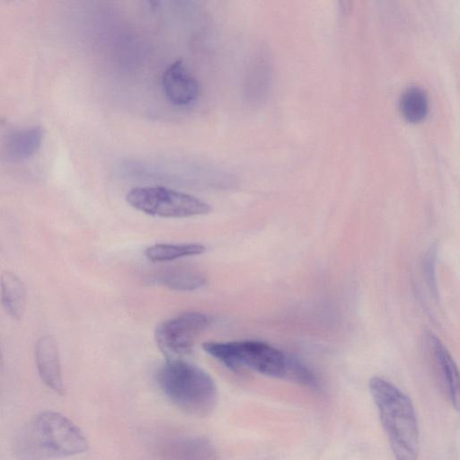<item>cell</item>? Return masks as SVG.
Instances as JSON below:
<instances>
[{
  "label": "cell",
  "instance_id": "6da1fadb",
  "mask_svg": "<svg viewBox=\"0 0 460 460\" xmlns=\"http://www.w3.org/2000/svg\"><path fill=\"white\" fill-rule=\"evenodd\" d=\"M83 431L67 417L43 411L31 417L15 434L12 450L17 460L66 458L87 451Z\"/></svg>",
  "mask_w": 460,
  "mask_h": 460
},
{
  "label": "cell",
  "instance_id": "7a4b0ae2",
  "mask_svg": "<svg viewBox=\"0 0 460 460\" xmlns=\"http://www.w3.org/2000/svg\"><path fill=\"white\" fill-rule=\"evenodd\" d=\"M368 389L394 460H417L419 427L410 397L380 376L369 380Z\"/></svg>",
  "mask_w": 460,
  "mask_h": 460
},
{
  "label": "cell",
  "instance_id": "3957f363",
  "mask_svg": "<svg viewBox=\"0 0 460 460\" xmlns=\"http://www.w3.org/2000/svg\"><path fill=\"white\" fill-rule=\"evenodd\" d=\"M157 382L168 399L190 415L206 417L217 405V389L213 378L180 358H168L157 373Z\"/></svg>",
  "mask_w": 460,
  "mask_h": 460
},
{
  "label": "cell",
  "instance_id": "277c9868",
  "mask_svg": "<svg viewBox=\"0 0 460 460\" xmlns=\"http://www.w3.org/2000/svg\"><path fill=\"white\" fill-rule=\"evenodd\" d=\"M202 347L232 371L249 368L271 377L291 378L294 358L263 341H208Z\"/></svg>",
  "mask_w": 460,
  "mask_h": 460
},
{
  "label": "cell",
  "instance_id": "5b68a950",
  "mask_svg": "<svg viewBox=\"0 0 460 460\" xmlns=\"http://www.w3.org/2000/svg\"><path fill=\"white\" fill-rule=\"evenodd\" d=\"M126 199L132 208L160 217H190L211 210L207 202L193 195L161 186L131 189Z\"/></svg>",
  "mask_w": 460,
  "mask_h": 460
},
{
  "label": "cell",
  "instance_id": "8992f818",
  "mask_svg": "<svg viewBox=\"0 0 460 460\" xmlns=\"http://www.w3.org/2000/svg\"><path fill=\"white\" fill-rule=\"evenodd\" d=\"M209 317L199 312H186L161 323L155 332L160 349L169 358L190 354L199 334L208 326Z\"/></svg>",
  "mask_w": 460,
  "mask_h": 460
},
{
  "label": "cell",
  "instance_id": "52a82bcc",
  "mask_svg": "<svg viewBox=\"0 0 460 460\" xmlns=\"http://www.w3.org/2000/svg\"><path fill=\"white\" fill-rule=\"evenodd\" d=\"M162 84L165 97L175 106H188L199 94V82L181 60L168 66L164 73Z\"/></svg>",
  "mask_w": 460,
  "mask_h": 460
},
{
  "label": "cell",
  "instance_id": "ba28073f",
  "mask_svg": "<svg viewBox=\"0 0 460 460\" xmlns=\"http://www.w3.org/2000/svg\"><path fill=\"white\" fill-rule=\"evenodd\" d=\"M35 362L41 381L55 393L63 395L65 385L59 350L55 338L44 335L38 339L34 349Z\"/></svg>",
  "mask_w": 460,
  "mask_h": 460
},
{
  "label": "cell",
  "instance_id": "9c48e42d",
  "mask_svg": "<svg viewBox=\"0 0 460 460\" xmlns=\"http://www.w3.org/2000/svg\"><path fill=\"white\" fill-rule=\"evenodd\" d=\"M44 132L40 126L14 128L8 132L2 145V155L11 164L22 163L40 148Z\"/></svg>",
  "mask_w": 460,
  "mask_h": 460
},
{
  "label": "cell",
  "instance_id": "30bf717a",
  "mask_svg": "<svg viewBox=\"0 0 460 460\" xmlns=\"http://www.w3.org/2000/svg\"><path fill=\"white\" fill-rule=\"evenodd\" d=\"M0 301L11 318H22L27 302L26 288L22 280L12 271H3L0 276Z\"/></svg>",
  "mask_w": 460,
  "mask_h": 460
},
{
  "label": "cell",
  "instance_id": "8fae6325",
  "mask_svg": "<svg viewBox=\"0 0 460 460\" xmlns=\"http://www.w3.org/2000/svg\"><path fill=\"white\" fill-rule=\"evenodd\" d=\"M429 343L439 368L447 396L451 404L457 410L459 405V376L457 367L447 348L437 337L430 336Z\"/></svg>",
  "mask_w": 460,
  "mask_h": 460
},
{
  "label": "cell",
  "instance_id": "7c38bea8",
  "mask_svg": "<svg viewBox=\"0 0 460 460\" xmlns=\"http://www.w3.org/2000/svg\"><path fill=\"white\" fill-rule=\"evenodd\" d=\"M149 281L173 290L192 291L203 287L206 278L196 270L173 267L156 272Z\"/></svg>",
  "mask_w": 460,
  "mask_h": 460
},
{
  "label": "cell",
  "instance_id": "4fadbf2b",
  "mask_svg": "<svg viewBox=\"0 0 460 460\" xmlns=\"http://www.w3.org/2000/svg\"><path fill=\"white\" fill-rule=\"evenodd\" d=\"M172 460H217L213 447L201 438L174 442L166 451Z\"/></svg>",
  "mask_w": 460,
  "mask_h": 460
},
{
  "label": "cell",
  "instance_id": "5bb4252c",
  "mask_svg": "<svg viewBox=\"0 0 460 460\" xmlns=\"http://www.w3.org/2000/svg\"><path fill=\"white\" fill-rule=\"evenodd\" d=\"M205 246L200 243H156L147 247L145 254L155 262L170 261L203 253Z\"/></svg>",
  "mask_w": 460,
  "mask_h": 460
},
{
  "label": "cell",
  "instance_id": "9a60e30c",
  "mask_svg": "<svg viewBox=\"0 0 460 460\" xmlns=\"http://www.w3.org/2000/svg\"><path fill=\"white\" fill-rule=\"evenodd\" d=\"M400 110L409 122L415 123L422 120L429 110L426 93L417 86L406 89L400 99Z\"/></svg>",
  "mask_w": 460,
  "mask_h": 460
},
{
  "label": "cell",
  "instance_id": "2e32d148",
  "mask_svg": "<svg viewBox=\"0 0 460 460\" xmlns=\"http://www.w3.org/2000/svg\"><path fill=\"white\" fill-rule=\"evenodd\" d=\"M3 361V354H2V349H1V344H0V362L2 363Z\"/></svg>",
  "mask_w": 460,
  "mask_h": 460
}]
</instances>
